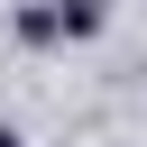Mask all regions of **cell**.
Here are the masks:
<instances>
[{"instance_id":"obj_1","label":"cell","mask_w":147,"mask_h":147,"mask_svg":"<svg viewBox=\"0 0 147 147\" xmlns=\"http://www.w3.org/2000/svg\"><path fill=\"white\" fill-rule=\"evenodd\" d=\"M101 18H110V0H55V28L64 37H92Z\"/></svg>"},{"instance_id":"obj_2","label":"cell","mask_w":147,"mask_h":147,"mask_svg":"<svg viewBox=\"0 0 147 147\" xmlns=\"http://www.w3.org/2000/svg\"><path fill=\"white\" fill-rule=\"evenodd\" d=\"M0 147H28V138H18V129H0Z\"/></svg>"}]
</instances>
